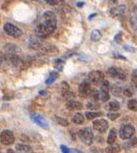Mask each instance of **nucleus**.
<instances>
[{
    "mask_svg": "<svg viewBox=\"0 0 137 153\" xmlns=\"http://www.w3.org/2000/svg\"><path fill=\"white\" fill-rule=\"evenodd\" d=\"M6 153H18V152H15V150H13V149H8Z\"/></svg>",
    "mask_w": 137,
    "mask_h": 153,
    "instance_id": "obj_39",
    "label": "nucleus"
},
{
    "mask_svg": "<svg viewBox=\"0 0 137 153\" xmlns=\"http://www.w3.org/2000/svg\"><path fill=\"white\" fill-rule=\"evenodd\" d=\"M15 151L18 153H31L32 152V147L27 144L20 143L15 145Z\"/></svg>",
    "mask_w": 137,
    "mask_h": 153,
    "instance_id": "obj_13",
    "label": "nucleus"
},
{
    "mask_svg": "<svg viewBox=\"0 0 137 153\" xmlns=\"http://www.w3.org/2000/svg\"><path fill=\"white\" fill-rule=\"evenodd\" d=\"M56 28H57V17L53 12L46 10L38 19L35 27V32L38 37L46 38L55 32Z\"/></svg>",
    "mask_w": 137,
    "mask_h": 153,
    "instance_id": "obj_1",
    "label": "nucleus"
},
{
    "mask_svg": "<svg viewBox=\"0 0 137 153\" xmlns=\"http://www.w3.org/2000/svg\"><path fill=\"white\" fill-rule=\"evenodd\" d=\"M131 81L133 83V85L137 88V69H134L132 71V75H131Z\"/></svg>",
    "mask_w": 137,
    "mask_h": 153,
    "instance_id": "obj_29",
    "label": "nucleus"
},
{
    "mask_svg": "<svg viewBox=\"0 0 137 153\" xmlns=\"http://www.w3.org/2000/svg\"><path fill=\"white\" fill-rule=\"evenodd\" d=\"M78 138L80 140L87 146H90L94 142V134L92 131V128L84 127L80 130H78Z\"/></svg>",
    "mask_w": 137,
    "mask_h": 153,
    "instance_id": "obj_2",
    "label": "nucleus"
},
{
    "mask_svg": "<svg viewBox=\"0 0 137 153\" xmlns=\"http://www.w3.org/2000/svg\"><path fill=\"white\" fill-rule=\"evenodd\" d=\"M72 122L74 124H82L85 122V116L80 113H76L72 117Z\"/></svg>",
    "mask_w": 137,
    "mask_h": 153,
    "instance_id": "obj_18",
    "label": "nucleus"
},
{
    "mask_svg": "<svg viewBox=\"0 0 137 153\" xmlns=\"http://www.w3.org/2000/svg\"><path fill=\"white\" fill-rule=\"evenodd\" d=\"M33 1H35V0H33Z\"/></svg>",
    "mask_w": 137,
    "mask_h": 153,
    "instance_id": "obj_41",
    "label": "nucleus"
},
{
    "mask_svg": "<svg viewBox=\"0 0 137 153\" xmlns=\"http://www.w3.org/2000/svg\"><path fill=\"white\" fill-rule=\"evenodd\" d=\"M15 134L12 130L4 129L0 132V143L4 146H10L15 143Z\"/></svg>",
    "mask_w": 137,
    "mask_h": 153,
    "instance_id": "obj_5",
    "label": "nucleus"
},
{
    "mask_svg": "<svg viewBox=\"0 0 137 153\" xmlns=\"http://www.w3.org/2000/svg\"><path fill=\"white\" fill-rule=\"evenodd\" d=\"M89 97L91 100V102H97L98 100H100L99 97V91L97 89H91L89 93Z\"/></svg>",
    "mask_w": 137,
    "mask_h": 153,
    "instance_id": "obj_17",
    "label": "nucleus"
},
{
    "mask_svg": "<svg viewBox=\"0 0 137 153\" xmlns=\"http://www.w3.org/2000/svg\"><path fill=\"white\" fill-rule=\"evenodd\" d=\"M121 151V146L118 144H113V145H109L107 148H105V152L106 153H119Z\"/></svg>",
    "mask_w": 137,
    "mask_h": 153,
    "instance_id": "obj_20",
    "label": "nucleus"
},
{
    "mask_svg": "<svg viewBox=\"0 0 137 153\" xmlns=\"http://www.w3.org/2000/svg\"><path fill=\"white\" fill-rule=\"evenodd\" d=\"M101 37H102V33L98 29H94L91 32V35H90V38H91L92 42H99Z\"/></svg>",
    "mask_w": 137,
    "mask_h": 153,
    "instance_id": "obj_16",
    "label": "nucleus"
},
{
    "mask_svg": "<svg viewBox=\"0 0 137 153\" xmlns=\"http://www.w3.org/2000/svg\"><path fill=\"white\" fill-rule=\"evenodd\" d=\"M107 116H108V118L110 120H116V119H118L120 117V114L116 113V112H110V113L107 114Z\"/></svg>",
    "mask_w": 137,
    "mask_h": 153,
    "instance_id": "obj_32",
    "label": "nucleus"
},
{
    "mask_svg": "<svg viewBox=\"0 0 137 153\" xmlns=\"http://www.w3.org/2000/svg\"><path fill=\"white\" fill-rule=\"evenodd\" d=\"M107 108H108V110H110V112H116L120 110V103L118 102H108Z\"/></svg>",
    "mask_w": 137,
    "mask_h": 153,
    "instance_id": "obj_24",
    "label": "nucleus"
},
{
    "mask_svg": "<svg viewBox=\"0 0 137 153\" xmlns=\"http://www.w3.org/2000/svg\"><path fill=\"white\" fill-rule=\"evenodd\" d=\"M30 118L33 122H35L37 125H39L40 127L44 128V129H49V123L41 115L37 114V113H31L30 114Z\"/></svg>",
    "mask_w": 137,
    "mask_h": 153,
    "instance_id": "obj_10",
    "label": "nucleus"
},
{
    "mask_svg": "<svg viewBox=\"0 0 137 153\" xmlns=\"http://www.w3.org/2000/svg\"><path fill=\"white\" fill-rule=\"evenodd\" d=\"M116 141V128H111L110 131L108 134V137H107V143L108 145H113Z\"/></svg>",
    "mask_w": 137,
    "mask_h": 153,
    "instance_id": "obj_15",
    "label": "nucleus"
},
{
    "mask_svg": "<svg viewBox=\"0 0 137 153\" xmlns=\"http://www.w3.org/2000/svg\"><path fill=\"white\" fill-rule=\"evenodd\" d=\"M87 105L89 109H97V108L99 107V105H98L97 102H90Z\"/></svg>",
    "mask_w": 137,
    "mask_h": 153,
    "instance_id": "obj_36",
    "label": "nucleus"
},
{
    "mask_svg": "<svg viewBox=\"0 0 137 153\" xmlns=\"http://www.w3.org/2000/svg\"><path fill=\"white\" fill-rule=\"evenodd\" d=\"M0 153H1V152H0Z\"/></svg>",
    "mask_w": 137,
    "mask_h": 153,
    "instance_id": "obj_42",
    "label": "nucleus"
},
{
    "mask_svg": "<svg viewBox=\"0 0 137 153\" xmlns=\"http://www.w3.org/2000/svg\"><path fill=\"white\" fill-rule=\"evenodd\" d=\"M70 90V87H69V85L67 84L66 82H62L61 84V93H64V92H67Z\"/></svg>",
    "mask_w": 137,
    "mask_h": 153,
    "instance_id": "obj_30",
    "label": "nucleus"
},
{
    "mask_svg": "<svg viewBox=\"0 0 137 153\" xmlns=\"http://www.w3.org/2000/svg\"><path fill=\"white\" fill-rule=\"evenodd\" d=\"M85 116H86V118L88 120H95V119H97L98 117L102 116V113L101 112H86V114H85Z\"/></svg>",
    "mask_w": 137,
    "mask_h": 153,
    "instance_id": "obj_19",
    "label": "nucleus"
},
{
    "mask_svg": "<svg viewBox=\"0 0 137 153\" xmlns=\"http://www.w3.org/2000/svg\"><path fill=\"white\" fill-rule=\"evenodd\" d=\"M55 121L58 125H61V126H68V124H69V122L66 119L62 118V117H59V116L55 117Z\"/></svg>",
    "mask_w": 137,
    "mask_h": 153,
    "instance_id": "obj_25",
    "label": "nucleus"
},
{
    "mask_svg": "<svg viewBox=\"0 0 137 153\" xmlns=\"http://www.w3.org/2000/svg\"><path fill=\"white\" fill-rule=\"evenodd\" d=\"M63 65H64V60H61V59L56 60V62H55V66H56V68H58V69H62V68H63Z\"/></svg>",
    "mask_w": 137,
    "mask_h": 153,
    "instance_id": "obj_31",
    "label": "nucleus"
},
{
    "mask_svg": "<svg viewBox=\"0 0 137 153\" xmlns=\"http://www.w3.org/2000/svg\"><path fill=\"white\" fill-rule=\"evenodd\" d=\"M71 152H72V153H82V151H80V150H77V149H74V148H73V149H71Z\"/></svg>",
    "mask_w": 137,
    "mask_h": 153,
    "instance_id": "obj_38",
    "label": "nucleus"
},
{
    "mask_svg": "<svg viewBox=\"0 0 137 153\" xmlns=\"http://www.w3.org/2000/svg\"><path fill=\"white\" fill-rule=\"evenodd\" d=\"M126 12V7L125 5H116L110 10V13L113 17H121L123 16Z\"/></svg>",
    "mask_w": 137,
    "mask_h": 153,
    "instance_id": "obj_14",
    "label": "nucleus"
},
{
    "mask_svg": "<svg viewBox=\"0 0 137 153\" xmlns=\"http://www.w3.org/2000/svg\"><path fill=\"white\" fill-rule=\"evenodd\" d=\"M88 76H89L90 82L93 83L94 85H99L104 81V75L100 71H92Z\"/></svg>",
    "mask_w": 137,
    "mask_h": 153,
    "instance_id": "obj_9",
    "label": "nucleus"
},
{
    "mask_svg": "<svg viewBox=\"0 0 137 153\" xmlns=\"http://www.w3.org/2000/svg\"><path fill=\"white\" fill-rule=\"evenodd\" d=\"M60 149H61V151L63 153H72L71 152V149H69L67 146H65V145H61L60 146Z\"/></svg>",
    "mask_w": 137,
    "mask_h": 153,
    "instance_id": "obj_35",
    "label": "nucleus"
},
{
    "mask_svg": "<svg viewBox=\"0 0 137 153\" xmlns=\"http://www.w3.org/2000/svg\"><path fill=\"white\" fill-rule=\"evenodd\" d=\"M82 107H84L82 103L80 102H77V100H70L66 102V108L69 110V111H77V110H82Z\"/></svg>",
    "mask_w": 137,
    "mask_h": 153,
    "instance_id": "obj_12",
    "label": "nucleus"
},
{
    "mask_svg": "<svg viewBox=\"0 0 137 153\" xmlns=\"http://www.w3.org/2000/svg\"><path fill=\"white\" fill-rule=\"evenodd\" d=\"M109 91H110V85H109L108 81L104 80L101 83L100 91H99V97L102 102H106L109 100V97H110Z\"/></svg>",
    "mask_w": 137,
    "mask_h": 153,
    "instance_id": "obj_6",
    "label": "nucleus"
},
{
    "mask_svg": "<svg viewBox=\"0 0 137 153\" xmlns=\"http://www.w3.org/2000/svg\"><path fill=\"white\" fill-rule=\"evenodd\" d=\"M93 128L96 131L100 132V134H103V132H105L108 129V122L103 118L95 119V120L93 121Z\"/></svg>",
    "mask_w": 137,
    "mask_h": 153,
    "instance_id": "obj_8",
    "label": "nucleus"
},
{
    "mask_svg": "<svg viewBox=\"0 0 137 153\" xmlns=\"http://www.w3.org/2000/svg\"><path fill=\"white\" fill-rule=\"evenodd\" d=\"M91 89V85H90L89 82H82L80 87H78V95L82 98H86L89 96Z\"/></svg>",
    "mask_w": 137,
    "mask_h": 153,
    "instance_id": "obj_11",
    "label": "nucleus"
},
{
    "mask_svg": "<svg viewBox=\"0 0 137 153\" xmlns=\"http://www.w3.org/2000/svg\"><path fill=\"white\" fill-rule=\"evenodd\" d=\"M134 134H135V128L131 124L122 125L120 128V131H119L120 138L122 140H130L134 136Z\"/></svg>",
    "mask_w": 137,
    "mask_h": 153,
    "instance_id": "obj_4",
    "label": "nucleus"
},
{
    "mask_svg": "<svg viewBox=\"0 0 137 153\" xmlns=\"http://www.w3.org/2000/svg\"><path fill=\"white\" fill-rule=\"evenodd\" d=\"M108 75L113 79H116V80H121V81H124L126 80L127 76H126V73L123 71L121 67H116V66H111L110 68H108L107 71Z\"/></svg>",
    "mask_w": 137,
    "mask_h": 153,
    "instance_id": "obj_7",
    "label": "nucleus"
},
{
    "mask_svg": "<svg viewBox=\"0 0 137 153\" xmlns=\"http://www.w3.org/2000/svg\"><path fill=\"white\" fill-rule=\"evenodd\" d=\"M3 30L6 34L13 37V38H19L23 35V31H22V29H20L18 26H15V24H12V23H5L4 24Z\"/></svg>",
    "mask_w": 137,
    "mask_h": 153,
    "instance_id": "obj_3",
    "label": "nucleus"
},
{
    "mask_svg": "<svg viewBox=\"0 0 137 153\" xmlns=\"http://www.w3.org/2000/svg\"><path fill=\"white\" fill-rule=\"evenodd\" d=\"M130 23H131V26L133 27L134 29H137V12H135L133 15L131 16Z\"/></svg>",
    "mask_w": 137,
    "mask_h": 153,
    "instance_id": "obj_27",
    "label": "nucleus"
},
{
    "mask_svg": "<svg viewBox=\"0 0 137 153\" xmlns=\"http://www.w3.org/2000/svg\"><path fill=\"white\" fill-rule=\"evenodd\" d=\"M77 5H78V6H82V5H84V3H82V2H78Z\"/></svg>",
    "mask_w": 137,
    "mask_h": 153,
    "instance_id": "obj_40",
    "label": "nucleus"
},
{
    "mask_svg": "<svg viewBox=\"0 0 137 153\" xmlns=\"http://www.w3.org/2000/svg\"><path fill=\"white\" fill-rule=\"evenodd\" d=\"M110 91L114 96H119V95H121V93L123 92V89H122V87H120L119 85H112L110 87Z\"/></svg>",
    "mask_w": 137,
    "mask_h": 153,
    "instance_id": "obj_21",
    "label": "nucleus"
},
{
    "mask_svg": "<svg viewBox=\"0 0 137 153\" xmlns=\"http://www.w3.org/2000/svg\"><path fill=\"white\" fill-rule=\"evenodd\" d=\"M50 5H59L63 2V0H46Z\"/></svg>",
    "mask_w": 137,
    "mask_h": 153,
    "instance_id": "obj_33",
    "label": "nucleus"
},
{
    "mask_svg": "<svg viewBox=\"0 0 137 153\" xmlns=\"http://www.w3.org/2000/svg\"><path fill=\"white\" fill-rule=\"evenodd\" d=\"M136 144H137V139L136 138H131L129 141H127L124 145H123V147L126 148V149H129V148L135 147Z\"/></svg>",
    "mask_w": 137,
    "mask_h": 153,
    "instance_id": "obj_22",
    "label": "nucleus"
},
{
    "mask_svg": "<svg viewBox=\"0 0 137 153\" xmlns=\"http://www.w3.org/2000/svg\"><path fill=\"white\" fill-rule=\"evenodd\" d=\"M58 76H59V75H58V73H57V71H53V73H51L50 76H49V78L46 79V84H51V83L55 82V81L58 79Z\"/></svg>",
    "mask_w": 137,
    "mask_h": 153,
    "instance_id": "obj_26",
    "label": "nucleus"
},
{
    "mask_svg": "<svg viewBox=\"0 0 137 153\" xmlns=\"http://www.w3.org/2000/svg\"><path fill=\"white\" fill-rule=\"evenodd\" d=\"M3 59H4V55H3V53H2V52L0 51V62L3 61Z\"/></svg>",
    "mask_w": 137,
    "mask_h": 153,
    "instance_id": "obj_37",
    "label": "nucleus"
},
{
    "mask_svg": "<svg viewBox=\"0 0 137 153\" xmlns=\"http://www.w3.org/2000/svg\"><path fill=\"white\" fill-rule=\"evenodd\" d=\"M127 105H128V109H129L130 111H133V112L137 111V100H133V98L129 100Z\"/></svg>",
    "mask_w": 137,
    "mask_h": 153,
    "instance_id": "obj_23",
    "label": "nucleus"
},
{
    "mask_svg": "<svg viewBox=\"0 0 137 153\" xmlns=\"http://www.w3.org/2000/svg\"><path fill=\"white\" fill-rule=\"evenodd\" d=\"M123 93H124V95L127 96V97H131V96L133 95V92H132V90L130 88H125L123 90Z\"/></svg>",
    "mask_w": 137,
    "mask_h": 153,
    "instance_id": "obj_34",
    "label": "nucleus"
},
{
    "mask_svg": "<svg viewBox=\"0 0 137 153\" xmlns=\"http://www.w3.org/2000/svg\"><path fill=\"white\" fill-rule=\"evenodd\" d=\"M62 95H63V97H65L66 100H72L73 97L75 96V94L73 93L72 91H67V92H64V93H62Z\"/></svg>",
    "mask_w": 137,
    "mask_h": 153,
    "instance_id": "obj_28",
    "label": "nucleus"
}]
</instances>
